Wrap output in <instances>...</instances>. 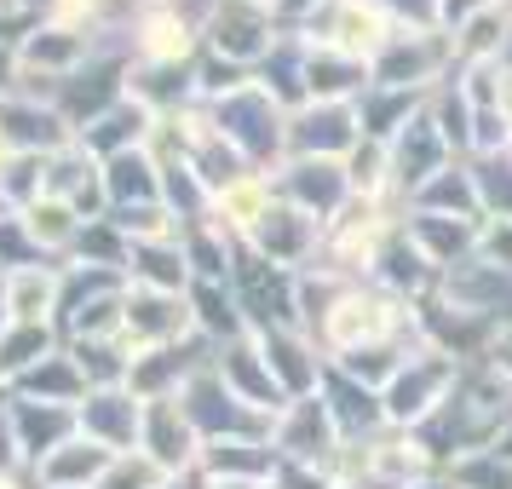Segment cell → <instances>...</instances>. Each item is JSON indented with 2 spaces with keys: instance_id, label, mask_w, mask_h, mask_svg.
<instances>
[{
  "instance_id": "obj_1",
  "label": "cell",
  "mask_w": 512,
  "mask_h": 489,
  "mask_svg": "<svg viewBox=\"0 0 512 489\" xmlns=\"http://www.w3.org/2000/svg\"><path fill=\"white\" fill-rule=\"evenodd\" d=\"M208 29H213V47L231 52V58L271 52V6L265 0H219Z\"/></svg>"
},
{
  "instance_id": "obj_2",
  "label": "cell",
  "mask_w": 512,
  "mask_h": 489,
  "mask_svg": "<svg viewBox=\"0 0 512 489\" xmlns=\"http://www.w3.org/2000/svg\"><path fill=\"white\" fill-rule=\"evenodd\" d=\"M58 294H64V277L52 265H18L6 277V311L12 323H47L58 311Z\"/></svg>"
},
{
  "instance_id": "obj_3",
  "label": "cell",
  "mask_w": 512,
  "mask_h": 489,
  "mask_svg": "<svg viewBox=\"0 0 512 489\" xmlns=\"http://www.w3.org/2000/svg\"><path fill=\"white\" fill-rule=\"evenodd\" d=\"M133 47H139L144 64H156V70H167V64H179L190 52V24L179 18V6H156V12H144L139 24H133Z\"/></svg>"
},
{
  "instance_id": "obj_4",
  "label": "cell",
  "mask_w": 512,
  "mask_h": 489,
  "mask_svg": "<svg viewBox=\"0 0 512 489\" xmlns=\"http://www.w3.org/2000/svg\"><path fill=\"white\" fill-rule=\"evenodd\" d=\"M41 351H47V328L41 323H12L6 340H0V380H12L18 369H29Z\"/></svg>"
},
{
  "instance_id": "obj_5",
  "label": "cell",
  "mask_w": 512,
  "mask_h": 489,
  "mask_svg": "<svg viewBox=\"0 0 512 489\" xmlns=\"http://www.w3.org/2000/svg\"><path fill=\"white\" fill-rule=\"evenodd\" d=\"M162 466L150 461V455H127L121 449L116 461L104 466V478H98V489H162Z\"/></svg>"
},
{
  "instance_id": "obj_6",
  "label": "cell",
  "mask_w": 512,
  "mask_h": 489,
  "mask_svg": "<svg viewBox=\"0 0 512 489\" xmlns=\"http://www.w3.org/2000/svg\"><path fill=\"white\" fill-rule=\"evenodd\" d=\"M156 6H167V0H156Z\"/></svg>"
}]
</instances>
